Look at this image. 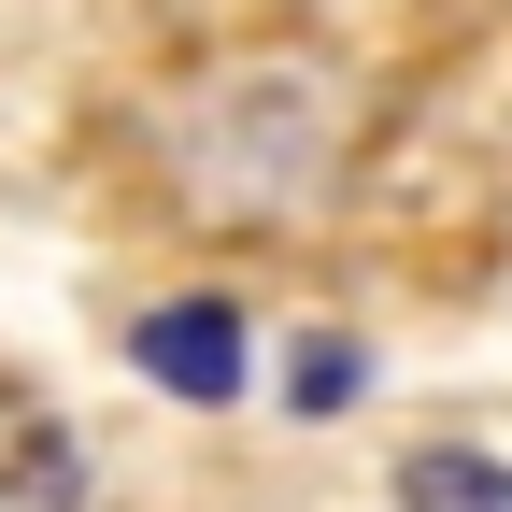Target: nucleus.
<instances>
[{"mask_svg": "<svg viewBox=\"0 0 512 512\" xmlns=\"http://www.w3.org/2000/svg\"><path fill=\"white\" fill-rule=\"evenodd\" d=\"M86 498V456H72V427H57L15 370H0V512H72Z\"/></svg>", "mask_w": 512, "mask_h": 512, "instance_id": "obj_1", "label": "nucleus"}, {"mask_svg": "<svg viewBox=\"0 0 512 512\" xmlns=\"http://www.w3.org/2000/svg\"><path fill=\"white\" fill-rule=\"evenodd\" d=\"M399 512H512V470H484V456H413V470H399Z\"/></svg>", "mask_w": 512, "mask_h": 512, "instance_id": "obj_2", "label": "nucleus"}]
</instances>
